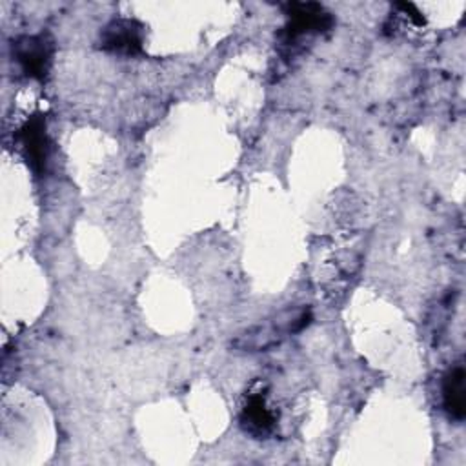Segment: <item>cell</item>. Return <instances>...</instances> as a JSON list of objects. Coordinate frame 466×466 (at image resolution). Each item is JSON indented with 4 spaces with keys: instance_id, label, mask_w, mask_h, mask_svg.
Here are the masks:
<instances>
[{
    "instance_id": "6da1fadb",
    "label": "cell",
    "mask_w": 466,
    "mask_h": 466,
    "mask_svg": "<svg viewBox=\"0 0 466 466\" xmlns=\"http://www.w3.org/2000/svg\"><path fill=\"white\" fill-rule=\"evenodd\" d=\"M13 55L29 76L42 78L51 62V42L44 36H22L13 46Z\"/></svg>"
},
{
    "instance_id": "7a4b0ae2",
    "label": "cell",
    "mask_w": 466,
    "mask_h": 466,
    "mask_svg": "<svg viewBox=\"0 0 466 466\" xmlns=\"http://www.w3.org/2000/svg\"><path fill=\"white\" fill-rule=\"evenodd\" d=\"M102 44L106 49L115 53H137L142 44L140 27L133 20H115L106 27Z\"/></svg>"
},
{
    "instance_id": "3957f363",
    "label": "cell",
    "mask_w": 466,
    "mask_h": 466,
    "mask_svg": "<svg viewBox=\"0 0 466 466\" xmlns=\"http://www.w3.org/2000/svg\"><path fill=\"white\" fill-rule=\"evenodd\" d=\"M288 35L293 38L308 31H320L329 24L328 13L319 4H289Z\"/></svg>"
},
{
    "instance_id": "277c9868",
    "label": "cell",
    "mask_w": 466,
    "mask_h": 466,
    "mask_svg": "<svg viewBox=\"0 0 466 466\" xmlns=\"http://www.w3.org/2000/svg\"><path fill=\"white\" fill-rule=\"evenodd\" d=\"M464 370L462 366H455L448 371L442 386L444 406L453 419H462L466 413V386H464Z\"/></svg>"
},
{
    "instance_id": "5b68a950",
    "label": "cell",
    "mask_w": 466,
    "mask_h": 466,
    "mask_svg": "<svg viewBox=\"0 0 466 466\" xmlns=\"http://www.w3.org/2000/svg\"><path fill=\"white\" fill-rule=\"evenodd\" d=\"M22 146L25 149L27 160L35 169H40L46 162L47 155V138H46V129L40 118H35L27 122L22 129Z\"/></svg>"
},
{
    "instance_id": "8992f818",
    "label": "cell",
    "mask_w": 466,
    "mask_h": 466,
    "mask_svg": "<svg viewBox=\"0 0 466 466\" xmlns=\"http://www.w3.org/2000/svg\"><path fill=\"white\" fill-rule=\"evenodd\" d=\"M244 424L249 428L253 433H266L271 424L273 417L271 411L266 408L262 397H251L246 410H244Z\"/></svg>"
}]
</instances>
